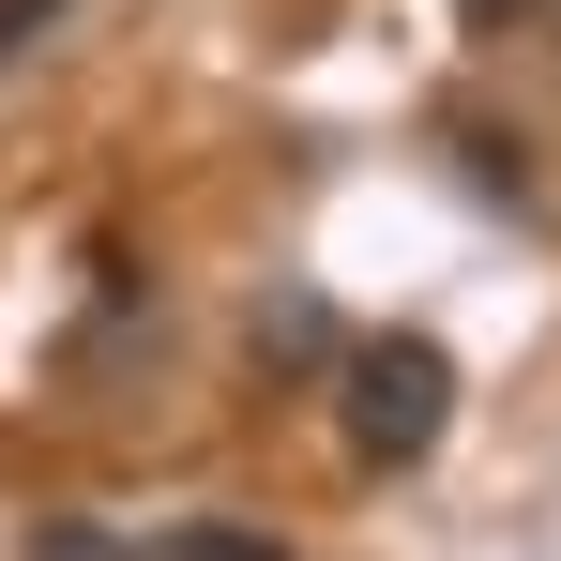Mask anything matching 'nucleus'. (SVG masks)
Segmentation results:
<instances>
[{
  "mask_svg": "<svg viewBox=\"0 0 561 561\" xmlns=\"http://www.w3.org/2000/svg\"><path fill=\"white\" fill-rule=\"evenodd\" d=\"M31 561H137V547H122V531H77V516H61V531H46Z\"/></svg>",
  "mask_w": 561,
  "mask_h": 561,
  "instance_id": "obj_5",
  "label": "nucleus"
},
{
  "mask_svg": "<svg viewBox=\"0 0 561 561\" xmlns=\"http://www.w3.org/2000/svg\"><path fill=\"white\" fill-rule=\"evenodd\" d=\"M470 15H485V31H516V15H531V0H470Z\"/></svg>",
  "mask_w": 561,
  "mask_h": 561,
  "instance_id": "obj_6",
  "label": "nucleus"
},
{
  "mask_svg": "<svg viewBox=\"0 0 561 561\" xmlns=\"http://www.w3.org/2000/svg\"><path fill=\"white\" fill-rule=\"evenodd\" d=\"M319 350H334V319H319L304 288H288V304H259V365H319Z\"/></svg>",
  "mask_w": 561,
  "mask_h": 561,
  "instance_id": "obj_3",
  "label": "nucleus"
},
{
  "mask_svg": "<svg viewBox=\"0 0 561 561\" xmlns=\"http://www.w3.org/2000/svg\"><path fill=\"white\" fill-rule=\"evenodd\" d=\"M137 561H288V531H259V516H183V531H152Z\"/></svg>",
  "mask_w": 561,
  "mask_h": 561,
  "instance_id": "obj_2",
  "label": "nucleus"
},
{
  "mask_svg": "<svg viewBox=\"0 0 561 561\" xmlns=\"http://www.w3.org/2000/svg\"><path fill=\"white\" fill-rule=\"evenodd\" d=\"M61 15H77V0H0V77H15V61H31V46H46Z\"/></svg>",
  "mask_w": 561,
  "mask_h": 561,
  "instance_id": "obj_4",
  "label": "nucleus"
},
{
  "mask_svg": "<svg viewBox=\"0 0 561 561\" xmlns=\"http://www.w3.org/2000/svg\"><path fill=\"white\" fill-rule=\"evenodd\" d=\"M334 425H350L365 470H425L440 425H456V350H440V334H365V350H334Z\"/></svg>",
  "mask_w": 561,
  "mask_h": 561,
  "instance_id": "obj_1",
  "label": "nucleus"
}]
</instances>
